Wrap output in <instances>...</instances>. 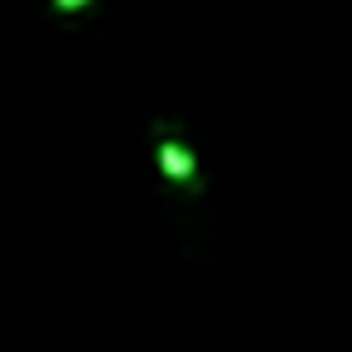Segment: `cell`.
<instances>
[{"label": "cell", "mask_w": 352, "mask_h": 352, "mask_svg": "<svg viewBox=\"0 0 352 352\" xmlns=\"http://www.w3.org/2000/svg\"><path fill=\"white\" fill-rule=\"evenodd\" d=\"M87 6H92V0H54V10H58V15H82Z\"/></svg>", "instance_id": "2"}, {"label": "cell", "mask_w": 352, "mask_h": 352, "mask_svg": "<svg viewBox=\"0 0 352 352\" xmlns=\"http://www.w3.org/2000/svg\"><path fill=\"white\" fill-rule=\"evenodd\" d=\"M155 160H160V169H164V179L169 184H179V188H193L198 184V160H193V150L184 145V135L174 131V126H155Z\"/></svg>", "instance_id": "1"}]
</instances>
